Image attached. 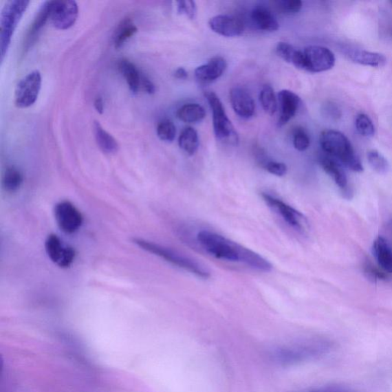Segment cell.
Here are the masks:
<instances>
[{
	"instance_id": "29",
	"label": "cell",
	"mask_w": 392,
	"mask_h": 392,
	"mask_svg": "<svg viewBox=\"0 0 392 392\" xmlns=\"http://www.w3.org/2000/svg\"><path fill=\"white\" fill-rule=\"evenodd\" d=\"M356 127L361 136L367 138L374 137L375 127L368 115L364 113L358 115L356 119Z\"/></svg>"
},
{
	"instance_id": "7",
	"label": "cell",
	"mask_w": 392,
	"mask_h": 392,
	"mask_svg": "<svg viewBox=\"0 0 392 392\" xmlns=\"http://www.w3.org/2000/svg\"><path fill=\"white\" fill-rule=\"evenodd\" d=\"M261 197L268 207L278 214L287 224L300 232H305L308 227L307 220L301 212L290 206L286 202L268 193H262Z\"/></svg>"
},
{
	"instance_id": "14",
	"label": "cell",
	"mask_w": 392,
	"mask_h": 392,
	"mask_svg": "<svg viewBox=\"0 0 392 392\" xmlns=\"http://www.w3.org/2000/svg\"><path fill=\"white\" fill-rule=\"evenodd\" d=\"M230 101L234 111L242 118H252L255 111L254 101L246 89L235 87L230 91Z\"/></svg>"
},
{
	"instance_id": "42",
	"label": "cell",
	"mask_w": 392,
	"mask_h": 392,
	"mask_svg": "<svg viewBox=\"0 0 392 392\" xmlns=\"http://www.w3.org/2000/svg\"><path fill=\"white\" fill-rule=\"evenodd\" d=\"M310 392H351V391L347 390H342V389H327V390L310 391Z\"/></svg>"
},
{
	"instance_id": "33",
	"label": "cell",
	"mask_w": 392,
	"mask_h": 392,
	"mask_svg": "<svg viewBox=\"0 0 392 392\" xmlns=\"http://www.w3.org/2000/svg\"><path fill=\"white\" fill-rule=\"evenodd\" d=\"M262 166L270 174L276 175V177H283L287 173V166L286 164L276 161H263Z\"/></svg>"
},
{
	"instance_id": "5",
	"label": "cell",
	"mask_w": 392,
	"mask_h": 392,
	"mask_svg": "<svg viewBox=\"0 0 392 392\" xmlns=\"http://www.w3.org/2000/svg\"><path fill=\"white\" fill-rule=\"evenodd\" d=\"M30 3L26 0H11L3 6L0 15V52L2 63L9 50L13 34Z\"/></svg>"
},
{
	"instance_id": "15",
	"label": "cell",
	"mask_w": 392,
	"mask_h": 392,
	"mask_svg": "<svg viewBox=\"0 0 392 392\" xmlns=\"http://www.w3.org/2000/svg\"><path fill=\"white\" fill-rule=\"evenodd\" d=\"M320 164L323 171L334 180L336 184L341 189L345 197L350 198L351 191L349 186L348 179L340 164L328 155H321Z\"/></svg>"
},
{
	"instance_id": "17",
	"label": "cell",
	"mask_w": 392,
	"mask_h": 392,
	"mask_svg": "<svg viewBox=\"0 0 392 392\" xmlns=\"http://www.w3.org/2000/svg\"><path fill=\"white\" fill-rule=\"evenodd\" d=\"M227 62L224 58L215 56L195 70V78L202 83H212L224 74Z\"/></svg>"
},
{
	"instance_id": "28",
	"label": "cell",
	"mask_w": 392,
	"mask_h": 392,
	"mask_svg": "<svg viewBox=\"0 0 392 392\" xmlns=\"http://www.w3.org/2000/svg\"><path fill=\"white\" fill-rule=\"evenodd\" d=\"M260 101L263 109L268 114L274 115L278 110V100L272 86L263 85L260 93Z\"/></svg>"
},
{
	"instance_id": "41",
	"label": "cell",
	"mask_w": 392,
	"mask_h": 392,
	"mask_svg": "<svg viewBox=\"0 0 392 392\" xmlns=\"http://www.w3.org/2000/svg\"><path fill=\"white\" fill-rule=\"evenodd\" d=\"M174 76L177 79H186L188 78V72L184 67H179L175 71Z\"/></svg>"
},
{
	"instance_id": "38",
	"label": "cell",
	"mask_w": 392,
	"mask_h": 392,
	"mask_svg": "<svg viewBox=\"0 0 392 392\" xmlns=\"http://www.w3.org/2000/svg\"><path fill=\"white\" fill-rule=\"evenodd\" d=\"M324 111L327 116L333 120H338L342 117V111L340 108L333 102H329L325 105Z\"/></svg>"
},
{
	"instance_id": "19",
	"label": "cell",
	"mask_w": 392,
	"mask_h": 392,
	"mask_svg": "<svg viewBox=\"0 0 392 392\" xmlns=\"http://www.w3.org/2000/svg\"><path fill=\"white\" fill-rule=\"evenodd\" d=\"M252 21L257 29L265 32H274L279 29V23L272 11L259 6L252 12Z\"/></svg>"
},
{
	"instance_id": "3",
	"label": "cell",
	"mask_w": 392,
	"mask_h": 392,
	"mask_svg": "<svg viewBox=\"0 0 392 392\" xmlns=\"http://www.w3.org/2000/svg\"><path fill=\"white\" fill-rule=\"evenodd\" d=\"M320 142L324 152L329 157L339 160L349 170L363 171V166L349 140L340 131L328 130L320 134Z\"/></svg>"
},
{
	"instance_id": "39",
	"label": "cell",
	"mask_w": 392,
	"mask_h": 392,
	"mask_svg": "<svg viewBox=\"0 0 392 392\" xmlns=\"http://www.w3.org/2000/svg\"><path fill=\"white\" fill-rule=\"evenodd\" d=\"M141 87L147 93L152 94L155 92V86L151 80L146 76L142 77Z\"/></svg>"
},
{
	"instance_id": "27",
	"label": "cell",
	"mask_w": 392,
	"mask_h": 392,
	"mask_svg": "<svg viewBox=\"0 0 392 392\" xmlns=\"http://www.w3.org/2000/svg\"><path fill=\"white\" fill-rule=\"evenodd\" d=\"M138 27L131 19H126L119 25L113 37V44L116 49H120L124 44L138 32Z\"/></svg>"
},
{
	"instance_id": "16",
	"label": "cell",
	"mask_w": 392,
	"mask_h": 392,
	"mask_svg": "<svg viewBox=\"0 0 392 392\" xmlns=\"http://www.w3.org/2000/svg\"><path fill=\"white\" fill-rule=\"evenodd\" d=\"M278 100L280 107L279 126L287 124L298 111L301 100L296 94L289 90H282L279 93Z\"/></svg>"
},
{
	"instance_id": "24",
	"label": "cell",
	"mask_w": 392,
	"mask_h": 392,
	"mask_svg": "<svg viewBox=\"0 0 392 392\" xmlns=\"http://www.w3.org/2000/svg\"><path fill=\"white\" fill-rule=\"evenodd\" d=\"M24 175L21 171L14 166L6 168L2 177V186L8 193H17L22 187Z\"/></svg>"
},
{
	"instance_id": "31",
	"label": "cell",
	"mask_w": 392,
	"mask_h": 392,
	"mask_svg": "<svg viewBox=\"0 0 392 392\" xmlns=\"http://www.w3.org/2000/svg\"><path fill=\"white\" fill-rule=\"evenodd\" d=\"M157 135L161 140L173 142L177 134V128L171 120H161L157 126Z\"/></svg>"
},
{
	"instance_id": "8",
	"label": "cell",
	"mask_w": 392,
	"mask_h": 392,
	"mask_svg": "<svg viewBox=\"0 0 392 392\" xmlns=\"http://www.w3.org/2000/svg\"><path fill=\"white\" fill-rule=\"evenodd\" d=\"M303 70L311 73H320L332 69L336 58L332 51L326 47L311 45L303 51Z\"/></svg>"
},
{
	"instance_id": "18",
	"label": "cell",
	"mask_w": 392,
	"mask_h": 392,
	"mask_svg": "<svg viewBox=\"0 0 392 392\" xmlns=\"http://www.w3.org/2000/svg\"><path fill=\"white\" fill-rule=\"evenodd\" d=\"M345 55L353 63L364 66L380 67L387 63L382 54L359 49H344Z\"/></svg>"
},
{
	"instance_id": "30",
	"label": "cell",
	"mask_w": 392,
	"mask_h": 392,
	"mask_svg": "<svg viewBox=\"0 0 392 392\" xmlns=\"http://www.w3.org/2000/svg\"><path fill=\"white\" fill-rule=\"evenodd\" d=\"M369 164L378 173H387L389 168V162L380 152L371 150L367 153Z\"/></svg>"
},
{
	"instance_id": "40",
	"label": "cell",
	"mask_w": 392,
	"mask_h": 392,
	"mask_svg": "<svg viewBox=\"0 0 392 392\" xmlns=\"http://www.w3.org/2000/svg\"><path fill=\"white\" fill-rule=\"evenodd\" d=\"M94 105L99 113L102 114L104 113L105 106L102 98L98 97L96 100H94Z\"/></svg>"
},
{
	"instance_id": "34",
	"label": "cell",
	"mask_w": 392,
	"mask_h": 392,
	"mask_svg": "<svg viewBox=\"0 0 392 392\" xmlns=\"http://www.w3.org/2000/svg\"><path fill=\"white\" fill-rule=\"evenodd\" d=\"M296 50L287 43H279L276 47V53L280 58L288 63H292Z\"/></svg>"
},
{
	"instance_id": "2",
	"label": "cell",
	"mask_w": 392,
	"mask_h": 392,
	"mask_svg": "<svg viewBox=\"0 0 392 392\" xmlns=\"http://www.w3.org/2000/svg\"><path fill=\"white\" fill-rule=\"evenodd\" d=\"M333 343L323 339H311L286 345L273 349L272 357L282 367H292L325 356Z\"/></svg>"
},
{
	"instance_id": "9",
	"label": "cell",
	"mask_w": 392,
	"mask_h": 392,
	"mask_svg": "<svg viewBox=\"0 0 392 392\" xmlns=\"http://www.w3.org/2000/svg\"><path fill=\"white\" fill-rule=\"evenodd\" d=\"M42 76L38 70L19 80L15 91V105L19 108L30 107L36 103L42 87Z\"/></svg>"
},
{
	"instance_id": "23",
	"label": "cell",
	"mask_w": 392,
	"mask_h": 392,
	"mask_svg": "<svg viewBox=\"0 0 392 392\" xmlns=\"http://www.w3.org/2000/svg\"><path fill=\"white\" fill-rule=\"evenodd\" d=\"M93 129L94 138L101 151L107 154H114L118 151V141L107 132L98 121H94Z\"/></svg>"
},
{
	"instance_id": "35",
	"label": "cell",
	"mask_w": 392,
	"mask_h": 392,
	"mask_svg": "<svg viewBox=\"0 0 392 392\" xmlns=\"http://www.w3.org/2000/svg\"><path fill=\"white\" fill-rule=\"evenodd\" d=\"M276 6L281 12L285 14H294L301 11L303 3L301 0H283Z\"/></svg>"
},
{
	"instance_id": "13",
	"label": "cell",
	"mask_w": 392,
	"mask_h": 392,
	"mask_svg": "<svg viewBox=\"0 0 392 392\" xmlns=\"http://www.w3.org/2000/svg\"><path fill=\"white\" fill-rule=\"evenodd\" d=\"M208 26L215 33L225 37H236L241 35L245 30V25L238 18L218 15L210 19Z\"/></svg>"
},
{
	"instance_id": "36",
	"label": "cell",
	"mask_w": 392,
	"mask_h": 392,
	"mask_svg": "<svg viewBox=\"0 0 392 392\" xmlns=\"http://www.w3.org/2000/svg\"><path fill=\"white\" fill-rule=\"evenodd\" d=\"M177 10L179 14H184L190 19H194L197 13V8L193 0L177 2Z\"/></svg>"
},
{
	"instance_id": "25",
	"label": "cell",
	"mask_w": 392,
	"mask_h": 392,
	"mask_svg": "<svg viewBox=\"0 0 392 392\" xmlns=\"http://www.w3.org/2000/svg\"><path fill=\"white\" fill-rule=\"evenodd\" d=\"M177 118L182 122L194 124L201 122L206 118L204 107L199 104H186L182 105L177 113Z\"/></svg>"
},
{
	"instance_id": "10",
	"label": "cell",
	"mask_w": 392,
	"mask_h": 392,
	"mask_svg": "<svg viewBox=\"0 0 392 392\" xmlns=\"http://www.w3.org/2000/svg\"><path fill=\"white\" fill-rule=\"evenodd\" d=\"M54 215L61 231L65 234L76 233L83 225V215L69 201L58 202L54 208Z\"/></svg>"
},
{
	"instance_id": "4",
	"label": "cell",
	"mask_w": 392,
	"mask_h": 392,
	"mask_svg": "<svg viewBox=\"0 0 392 392\" xmlns=\"http://www.w3.org/2000/svg\"><path fill=\"white\" fill-rule=\"evenodd\" d=\"M132 241L144 251L157 256L171 265L184 270L198 278L208 279L211 276L210 272L199 263L174 252L173 250L144 239L133 238Z\"/></svg>"
},
{
	"instance_id": "20",
	"label": "cell",
	"mask_w": 392,
	"mask_h": 392,
	"mask_svg": "<svg viewBox=\"0 0 392 392\" xmlns=\"http://www.w3.org/2000/svg\"><path fill=\"white\" fill-rule=\"evenodd\" d=\"M373 252L378 265L384 272L392 274V249L386 239L378 236L373 242Z\"/></svg>"
},
{
	"instance_id": "37",
	"label": "cell",
	"mask_w": 392,
	"mask_h": 392,
	"mask_svg": "<svg viewBox=\"0 0 392 392\" xmlns=\"http://www.w3.org/2000/svg\"><path fill=\"white\" fill-rule=\"evenodd\" d=\"M384 270L375 268L370 263H367L364 265V274L367 275V278L373 281H385L388 279L387 274H385Z\"/></svg>"
},
{
	"instance_id": "21",
	"label": "cell",
	"mask_w": 392,
	"mask_h": 392,
	"mask_svg": "<svg viewBox=\"0 0 392 392\" xmlns=\"http://www.w3.org/2000/svg\"><path fill=\"white\" fill-rule=\"evenodd\" d=\"M50 18V1H47L43 3L41 8L39 10L36 17L30 27V30L27 34L25 39V49L28 50L30 46L36 41L37 36L40 32L45 26L48 19Z\"/></svg>"
},
{
	"instance_id": "11",
	"label": "cell",
	"mask_w": 392,
	"mask_h": 392,
	"mask_svg": "<svg viewBox=\"0 0 392 392\" xmlns=\"http://www.w3.org/2000/svg\"><path fill=\"white\" fill-rule=\"evenodd\" d=\"M78 6L72 0L50 1V21L60 30H69L77 21Z\"/></svg>"
},
{
	"instance_id": "22",
	"label": "cell",
	"mask_w": 392,
	"mask_h": 392,
	"mask_svg": "<svg viewBox=\"0 0 392 392\" xmlns=\"http://www.w3.org/2000/svg\"><path fill=\"white\" fill-rule=\"evenodd\" d=\"M118 66L131 91L135 94H138L141 87L142 77H143L138 67L127 59L119 61Z\"/></svg>"
},
{
	"instance_id": "43",
	"label": "cell",
	"mask_w": 392,
	"mask_h": 392,
	"mask_svg": "<svg viewBox=\"0 0 392 392\" xmlns=\"http://www.w3.org/2000/svg\"><path fill=\"white\" fill-rule=\"evenodd\" d=\"M391 3H392V2H391Z\"/></svg>"
},
{
	"instance_id": "12",
	"label": "cell",
	"mask_w": 392,
	"mask_h": 392,
	"mask_svg": "<svg viewBox=\"0 0 392 392\" xmlns=\"http://www.w3.org/2000/svg\"><path fill=\"white\" fill-rule=\"evenodd\" d=\"M45 248L50 259L61 268L71 267L76 259V250L65 244L55 234H51L47 237Z\"/></svg>"
},
{
	"instance_id": "26",
	"label": "cell",
	"mask_w": 392,
	"mask_h": 392,
	"mask_svg": "<svg viewBox=\"0 0 392 392\" xmlns=\"http://www.w3.org/2000/svg\"><path fill=\"white\" fill-rule=\"evenodd\" d=\"M179 146L188 155H194L198 151L199 146L197 131L191 127L184 128L179 138Z\"/></svg>"
},
{
	"instance_id": "32",
	"label": "cell",
	"mask_w": 392,
	"mask_h": 392,
	"mask_svg": "<svg viewBox=\"0 0 392 392\" xmlns=\"http://www.w3.org/2000/svg\"><path fill=\"white\" fill-rule=\"evenodd\" d=\"M293 142L296 150L301 152L307 151L310 145L309 135L302 127L296 128Z\"/></svg>"
},
{
	"instance_id": "6",
	"label": "cell",
	"mask_w": 392,
	"mask_h": 392,
	"mask_svg": "<svg viewBox=\"0 0 392 392\" xmlns=\"http://www.w3.org/2000/svg\"><path fill=\"white\" fill-rule=\"evenodd\" d=\"M206 97L213 111V128L216 139L222 144L237 145L238 133L232 121L228 118L225 107L217 94L208 91Z\"/></svg>"
},
{
	"instance_id": "1",
	"label": "cell",
	"mask_w": 392,
	"mask_h": 392,
	"mask_svg": "<svg viewBox=\"0 0 392 392\" xmlns=\"http://www.w3.org/2000/svg\"><path fill=\"white\" fill-rule=\"evenodd\" d=\"M197 241L215 259L241 263L261 272H270L273 268L272 263L261 254L218 233L204 230L198 233Z\"/></svg>"
}]
</instances>
